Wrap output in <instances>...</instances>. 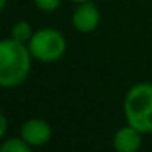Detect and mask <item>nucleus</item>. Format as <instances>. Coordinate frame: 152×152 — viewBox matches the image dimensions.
<instances>
[{
    "mask_svg": "<svg viewBox=\"0 0 152 152\" xmlns=\"http://www.w3.org/2000/svg\"><path fill=\"white\" fill-rule=\"evenodd\" d=\"M123 113L128 124L152 134V82H137L126 92Z\"/></svg>",
    "mask_w": 152,
    "mask_h": 152,
    "instance_id": "obj_2",
    "label": "nucleus"
},
{
    "mask_svg": "<svg viewBox=\"0 0 152 152\" xmlns=\"http://www.w3.org/2000/svg\"><path fill=\"white\" fill-rule=\"evenodd\" d=\"M7 128H8V121H7V115L2 113L0 115V137L5 139V134H7Z\"/></svg>",
    "mask_w": 152,
    "mask_h": 152,
    "instance_id": "obj_10",
    "label": "nucleus"
},
{
    "mask_svg": "<svg viewBox=\"0 0 152 152\" xmlns=\"http://www.w3.org/2000/svg\"><path fill=\"white\" fill-rule=\"evenodd\" d=\"M7 8V0H0V10L4 12Z\"/></svg>",
    "mask_w": 152,
    "mask_h": 152,
    "instance_id": "obj_11",
    "label": "nucleus"
},
{
    "mask_svg": "<svg viewBox=\"0 0 152 152\" xmlns=\"http://www.w3.org/2000/svg\"><path fill=\"white\" fill-rule=\"evenodd\" d=\"M28 48L34 61L53 64L66 54L67 41L66 36L56 28H41L33 33L31 39L28 41Z\"/></svg>",
    "mask_w": 152,
    "mask_h": 152,
    "instance_id": "obj_3",
    "label": "nucleus"
},
{
    "mask_svg": "<svg viewBox=\"0 0 152 152\" xmlns=\"http://www.w3.org/2000/svg\"><path fill=\"white\" fill-rule=\"evenodd\" d=\"M33 33H34V30L31 28V25L25 20L17 21V23L10 28V38L20 41V43H26V44H28V41L31 39Z\"/></svg>",
    "mask_w": 152,
    "mask_h": 152,
    "instance_id": "obj_7",
    "label": "nucleus"
},
{
    "mask_svg": "<svg viewBox=\"0 0 152 152\" xmlns=\"http://www.w3.org/2000/svg\"><path fill=\"white\" fill-rule=\"evenodd\" d=\"M33 56L26 43L7 38L0 41V85L4 88L20 87L31 72Z\"/></svg>",
    "mask_w": 152,
    "mask_h": 152,
    "instance_id": "obj_1",
    "label": "nucleus"
},
{
    "mask_svg": "<svg viewBox=\"0 0 152 152\" xmlns=\"http://www.w3.org/2000/svg\"><path fill=\"white\" fill-rule=\"evenodd\" d=\"M20 136L31 147H43L53 139V128L46 119L31 118L21 124Z\"/></svg>",
    "mask_w": 152,
    "mask_h": 152,
    "instance_id": "obj_5",
    "label": "nucleus"
},
{
    "mask_svg": "<svg viewBox=\"0 0 152 152\" xmlns=\"http://www.w3.org/2000/svg\"><path fill=\"white\" fill-rule=\"evenodd\" d=\"M31 149L33 147L21 136L5 139L0 145V152H31Z\"/></svg>",
    "mask_w": 152,
    "mask_h": 152,
    "instance_id": "obj_8",
    "label": "nucleus"
},
{
    "mask_svg": "<svg viewBox=\"0 0 152 152\" xmlns=\"http://www.w3.org/2000/svg\"><path fill=\"white\" fill-rule=\"evenodd\" d=\"M70 21H72L74 30L79 33H92L98 28L102 21V13L92 0H88L83 4H77L75 10L72 12Z\"/></svg>",
    "mask_w": 152,
    "mask_h": 152,
    "instance_id": "obj_4",
    "label": "nucleus"
},
{
    "mask_svg": "<svg viewBox=\"0 0 152 152\" xmlns=\"http://www.w3.org/2000/svg\"><path fill=\"white\" fill-rule=\"evenodd\" d=\"M34 7L44 13H53L62 5V0H33Z\"/></svg>",
    "mask_w": 152,
    "mask_h": 152,
    "instance_id": "obj_9",
    "label": "nucleus"
},
{
    "mask_svg": "<svg viewBox=\"0 0 152 152\" xmlns=\"http://www.w3.org/2000/svg\"><path fill=\"white\" fill-rule=\"evenodd\" d=\"M111 144L113 149L118 152H137L142 147V132L126 123V126L116 129Z\"/></svg>",
    "mask_w": 152,
    "mask_h": 152,
    "instance_id": "obj_6",
    "label": "nucleus"
},
{
    "mask_svg": "<svg viewBox=\"0 0 152 152\" xmlns=\"http://www.w3.org/2000/svg\"><path fill=\"white\" fill-rule=\"evenodd\" d=\"M72 4H83V2H88V0H69Z\"/></svg>",
    "mask_w": 152,
    "mask_h": 152,
    "instance_id": "obj_12",
    "label": "nucleus"
}]
</instances>
